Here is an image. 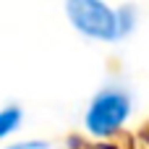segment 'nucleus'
Wrapping results in <instances>:
<instances>
[{
    "label": "nucleus",
    "instance_id": "f257e3e1",
    "mask_svg": "<svg viewBox=\"0 0 149 149\" xmlns=\"http://www.w3.org/2000/svg\"><path fill=\"white\" fill-rule=\"evenodd\" d=\"M128 115H131V94L123 92L120 86H107L92 100L84 123L92 136L105 139V136H113L115 131H120V126L128 120Z\"/></svg>",
    "mask_w": 149,
    "mask_h": 149
},
{
    "label": "nucleus",
    "instance_id": "f03ea898",
    "mask_svg": "<svg viewBox=\"0 0 149 149\" xmlns=\"http://www.w3.org/2000/svg\"><path fill=\"white\" fill-rule=\"evenodd\" d=\"M65 13L71 18V24L92 39H118L120 34V13L113 10L110 5H105L102 0H68L65 3Z\"/></svg>",
    "mask_w": 149,
    "mask_h": 149
},
{
    "label": "nucleus",
    "instance_id": "7ed1b4c3",
    "mask_svg": "<svg viewBox=\"0 0 149 149\" xmlns=\"http://www.w3.org/2000/svg\"><path fill=\"white\" fill-rule=\"evenodd\" d=\"M18 123H21V110L18 107H5L0 113V136H8Z\"/></svg>",
    "mask_w": 149,
    "mask_h": 149
}]
</instances>
